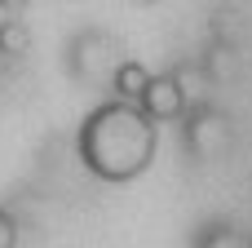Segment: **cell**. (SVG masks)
<instances>
[{
    "mask_svg": "<svg viewBox=\"0 0 252 248\" xmlns=\"http://www.w3.org/2000/svg\"><path fill=\"white\" fill-rule=\"evenodd\" d=\"M137 4H164V0H137Z\"/></svg>",
    "mask_w": 252,
    "mask_h": 248,
    "instance_id": "6da1fadb",
    "label": "cell"
}]
</instances>
